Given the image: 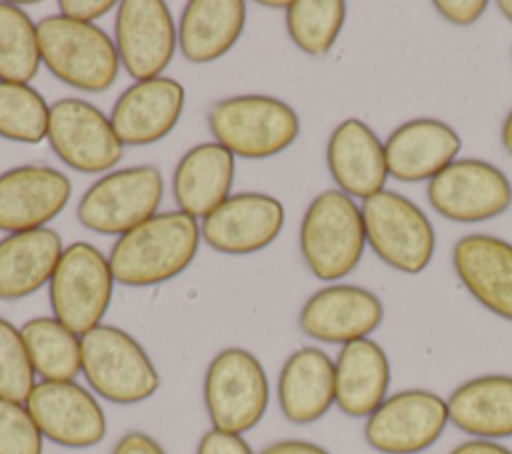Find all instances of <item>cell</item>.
<instances>
[{
  "instance_id": "cell-2",
  "label": "cell",
  "mask_w": 512,
  "mask_h": 454,
  "mask_svg": "<svg viewBox=\"0 0 512 454\" xmlns=\"http://www.w3.org/2000/svg\"><path fill=\"white\" fill-rule=\"evenodd\" d=\"M40 60L64 84L84 90H108L118 76L116 44L96 24H84L60 14L36 24Z\"/></svg>"
},
{
  "instance_id": "cell-34",
  "label": "cell",
  "mask_w": 512,
  "mask_h": 454,
  "mask_svg": "<svg viewBox=\"0 0 512 454\" xmlns=\"http://www.w3.org/2000/svg\"><path fill=\"white\" fill-rule=\"evenodd\" d=\"M196 454H254L242 434L210 428L198 442Z\"/></svg>"
},
{
  "instance_id": "cell-15",
  "label": "cell",
  "mask_w": 512,
  "mask_h": 454,
  "mask_svg": "<svg viewBox=\"0 0 512 454\" xmlns=\"http://www.w3.org/2000/svg\"><path fill=\"white\" fill-rule=\"evenodd\" d=\"M382 318L384 306L374 292L354 284H332L304 302L298 326L312 340L344 346L370 338Z\"/></svg>"
},
{
  "instance_id": "cell-20",
  "label": "cell",
  "mask_w": 512,
  "mask_h": 454,
  "mask_svg": "<svg viewBox=\"0 0 512 454\" xmlns=\"http://www.w3.org/2000/svg\"><path fill=\"white\" fill-rule=\"evenodd\" d=\"M326 162L340 192L350 198H370L384 190L388 164L384 144L358 118L342 120L328 138Z\"/></svg>"
},
{
  "instance_id": "cell-10",
  "label": "cell",
  "mask_w": 512,
  "mask_h": 454,
  "mask_svg": "<svg viewBox=\"0 0 512 454\" xmlns=\"http://www.w3.org/2000/svg\"><path fill=\"white\" fill-rule=\"evenodd\" d=\"M448 424L442 396L422 388L390 394L364 424V438L380 454H418L430 448Z\"/></svg>"
},
{
  "instance_id": "cell-33",
  "label": "cell",
  "mask_w": 512,
  "mask_h": 454,
  "mask_svg": "<svg viewBox=\"0 0 512 454\" xmlns=\"http://www.w3.org/2000/svg\"><path fill=\"white\" fill-rule=\"evenodd\" d=\"M44 436L26 404L0 398V454H42Z\"/></svg>"
},
{
  "instance_id": "cell-27",
  "label": "cell",
  "mask_w": 512,
  "mask_h": 454,
  "mask_svg": "<svg viewBox=\"0 0 512 454\" xmlns=\"http://www.w3.org/2000/svg\"><path fill=\"white\" fill-rule=\"evenodd\" d=\"M246 24L242 0H192L184 6L178 22V46L194 64L222 58L240 38Z\"/></svg>"
},
{
  "instance_id": "cell-8",
  "label": "cell",
  "mask_w": 512,
  "mask_h": 454,
  "mask_svg": "<svg viewBox=\"0 0 512 454\" xmlns=\"http://www.w3.org/2000/svg\"><path fill=\"white\" fill-rule=\"evenodd\" d=\"M366 242L374 254L404 274L422 272L436 246L428 216L406 196L380 190L362 202Z\"/></svg>"
},
{
  "instance_id": "cell-1",
  "label": "cell",
  "mask_w": 512,
  "mask_h": 454,
  "mask_svg": "<svg viewBox=\"0 0 512 454\" xmlns=\"http://www.w3.org/2000/svg\"><path fill=\"white\" fill-rule=\"evenodd\" d=\"M200 226L196 218L174 210L154 214L118 236L108 262L114 280L124 286H154L184 272L196 256Z\"/></svg>"
},
{
  "instance_id": "cell-4",
  "label": "cell",
  "mask_w": 512,
  "mask_h": 454,
  "mask_svg": "<svg viewBox=\"0 0 512 454\" xmlns=\"http://www.w3.org/2000/svg\"><path fill=\"white\" fill-rule=\"evenodd\" d=\"M82 374L88 386L112 404H138L156 394L160 374L126 330L100 324L80 336Z\"/></svg>"
},
{
  "instance_id": "cell-17",
  "label": "cell",
  "mask_w": 512,
  "mask_h": 454,
  "mask_svg": "<svg viewBox=\"0 0 512 454\" xmlns=\"http://www.w3.org/2000/svg\"><path fill=\"white\" fill-rule=\"evenodd\" d=\"M72 186L66 174L50 166H18L0 174V230L44 228L68 204Z\"/></svg>"
},
{
  "instance_id": "cell-21",
  "label": "cell",
  "mask_w": 512,
  "mask_h": 454,
  "mask_svg": "<svg viewBox=\"0 0 512 454\" xmlns=\"http://www.w3.org/2000/svg\"><path fill=\"white\" fill-rule=\"evenodd\" d=\"M460 136L442 120L416 118L400 124L384 144L388 174L400 182L432 180L456 160Z\"/></svg>"
},
{
  "instance_id": "cell-14",
  "label": "cell",
  "mask_w": 512,
  "mask_h": 454,
  "mask_svg": "<svg viewBox=\"0 0 512 454\" xmlns=\"http://www.w3.org/2000/svg\"><path fill=\"white\" fill-rule=\"evenodd\" d=\"M26 408L44 438L66 448H90L106 436V416L90 390L66 382H38Z\"/></svg>"
},
{
  "instance_id": "cell-19",
  "label": "cell",
  "mask_w": 512,
  "mask_h": 454,
  "mask_svg": "<svg viewBox=\"0 0 512 454\" xmlns=\"http://www.w3.org/2000/svg\"><path fill=\"white\" fill-rule=\"evenodd\" d=\"M464 288L492 314L512 322V244L490 234L462 236L452 250Z\"/></svg>"
},
{
  "instance_id": "cell-42",
  "label": "cell",
  "mask_w": 512,
  "mask_h": 454,
  "mask_svg": "<svg viewBox=\"0 0 512 454\" xmlns=\"http://www.w3.org/2000/svg\"><path fill=\"white\" fill-rule=\"evenodd\" d=\"M260 4L266 6V8H284V10H286L290 2H268V0H264V2H260Z\"/></svg>"
},
{
  "instance_id": "cell-28",
  "label": "cell",
  "mask_w": 512,
  "mask_h": 454,
  "mask_svg": "<svg viewBox=\"0 0 512 454\" xmlns=\"http://www.w3.org/2000/svg\"><path fill=\"white\" fill-rule=\"evenodd\" d=\"M24 338L34 374L44 382L74 380L82 372L80 336L68 330L54 316H36L22 324Z\"/></svg>"
},
{
  "instance_id": "cell-39",
  "label": "cell",
  "mask_w": 512,
  "mask_h": 454,
  "mask_svg": "<svg viewBox=\"0 0 512 454\" xmlns=\"http://www.w3.org/2000/svg\"><path fill=\"white\" fill-rule=\"evenodd\" d=\"M448 454H512L510 448L502 446L496 440H480V438H472L466 442H460L458 446H454Z\"/></svg>"
},
{
  "instance_id": "cell-30",
  "label": "cell",
  "mask_w": 512,
  "mask_h": 454,
  "mask_svg": "<svg viewBox=\"0 0 512 454\" xmlns=\"http://www.w3.org/2000/svg\"><path fill=\"white\" fill-rule=\"evenodd\" d=\"M346 4L340 0H296L286 8L292 42L310 56L326 54L344 24Z\"/></svg>"
},
{
  "instance_id": "cell-38",
  "label": "cell",
  "mask_w": 512,
  "mask_h": 454,
  "mask_svg": "<svg viewBox=\"0 0 512 454\" xmlns=\"http://www.w3.org/2000/svg\"><path fill=\"white\" fill-rule=\"evenodd\" d=\"M258 454H330V452L308 440H278L268 444Z\"/></svg>"
},
{
  "instance_id": "cell-40",
  "label": "cell",
  "mask_w": 512,
  "mask_h": 454,
  "mask_svg": "<svg viewBox=\"0 0 512 454\" xmlns=\"http://www.w3.org/2000/svg\"><path fill=\"white\" fill-rule=\"evenodd\" d=\"M500 138H502V144L504 148L512 154V110L508 112V116L504 118L502 122V132H500Z\"/></svg>"
},
{
  "instance_id": "cell-7",
  "label": "cell",
  "mask_w": 512,
  "mask_h": 454,
  "mask_svg": "<svg viewBox=\"0 0 512 454\" xmlns=\"http://www.w3.org/2000/svg\"><path fill=\"white\" fill-rule=\"evenodd\" d=\"M114 274L108 258L88 242L64 248L50 278L54 318L82 336L102 324L112 300Z\"/></svg>"
},
{
  "instance_id": "cell-11",
  "label": "cell",
  "mask_w": 512,
  "mask_h": 454,
  "mask_svg": "<svg viewBox=\"0 0 512 454\" xmlns=\"http://www.w3.org/2000/svg\"><path fill=\"white\" fill-rule=\"evenodd\" d=\"M46 140L66 166L84 174L114 168L124 146L110 118L80 98H62L50 106Z\"/></svg>"
},
{
  "instance_id": "cell-36",
  "label": "cell",
  "mask_w": 512,
  "mask_h": 454,
  "mask_svg": "<svg viewBox=\"0 0 512 454\" xmlns=\"http://www.w3.org/2000/svg\"><path fill=\"white\" fill-rule=\"evenodd\" d=\"M114 6L116 2L112 0H60L58 2L60 16L76 22H84V24H92L94 20L108 14Z\"/></svg>"
},
{
  "instance_id": "cell-13",
  "label": "cell",
  "mask_w": 512,
  "mask_h": 454,
  "mask_svg": "<svg viewBox=\"0 0 512 454\" xmlns=\"http://www.w3.org/2000/svg\"><path fill=\"white\" fill-rule=\"evenodd\" d=\"M178 28L170 8L160 0H124L118 4L114 44L130 78H158L172 62Z\"/></svg>"
},
{
  "instance_id": "cell-16",
  "label": "cell",
  "mask_w": 512,
  "mask_h": 454,
  "mask_svg": "<svg viewBox=\"0 0 512 454\" xmlns=\"http://www.w3.org/2000/svg\"><path fill=\"white\" fill-rule=\"evenodd\" d=\"M284 226V206L262 192H242L202 218L200 236L222 254H252L272 244Z\"/></svg>"
},
{
  "instance_id": "cell-18",
  "label": "cell",
  "mask_w": 512,
  "mask_h": 454,
  "mask_svg": "<svg viewBox=\"0 0 512 454\" xmlns=\"http://www.w3.org/2000/svg\"><path fill=\"white\" fill-rule=\"evenodd\" d=\"M184 100V88L174 78L138 80L114 102L112 128L122 144H154L172 132L184 110Z\"/></svg>"
},
{
  "instance_id": "cell-6",
  "label": "cell",
  "mask_w": 512,
  "mask_h": 454,
  "mask_svg": "<svg viewBox=\"0 0 512 454\" xmlns=\"http://www.w3.org/2000/svg\"><path fill=\"white\" fill-rule=\"evenodd\" d=\"M268 376L260 360L246 348L220 350L204 374V406L212 428L244 434L266 414Z\"/></svg>"
},
{
  "instance_id": "cell-29",
  "label": "cell",
  "mask_w": 512,
  "mask_h": 454,
  "mask_svg": "<svg viewBox=\"0 0 512 454\" xmlns=\"http://www.w3.org/2000/svg\"><path fill=\"white\" fill-rule=\"evenodd\" d=\"M40 62L36 24L16 4L0 2V80L28 84Z\"/></svg>"
},
{
  "instance_id": "cell-22",
  "label": "cell",
  "mask_w": 512,
  "mask_h": 454,
  "mask_svg": "<svg viewBox=\"0 0 512 454\" xmlns=\"http://www.w3.org/2000/svg\"><path fill=\"white\" fill-rule=\"evenodd\" d=\"M336 402L334 360L316 346L294 350L278 376V406L292 424L320 420Z\"/></svg>"
},
{
  "instance_id": "cell-5",
  "label": "cell",
  "mask_w": 512,
  "mask_h": 454,
  "mask_svg": "<svg viewBox=\"0 0 512 454\" xmlns=\"http://www.w3.org/2000/svg\"><path fill=\"white\" fill-rule=\"evenodd\" d=\"M208 128L228 152L256 160L286 150L300 134V118L274 96L240 94L212 104Z\"/></svg>"
},
{
  "instance_id": "cell-12",
  "label": "cell",
  "mask_w": 512,
  "mask_h": 454,
  "mask_svg": "<svg viewBox=\"0 0 512 454\" xmlns=\"http://www.w3.org/2000/svg\"><path fill=\"white\" fill-rule=\"evenodd\" d=\"M426 194L432 208L452 222H484L512 204L506 174L478 158L454 160L428 182Z\"/></svg>"
},
{
  "instance_id": "cell-31",
  "label": "cell",
  "mask_w": 512,
  "mask_h": 454,
  "mask_svg": "<svg viewBox=\"0 0 512 454\" xmlns=\"http://www.w3.org/2000/svg\"><path fill=\"white\" fill-rule=\"evenodd\" d=\"M50 106L38 90L24 82L0 80V136L36 144L46 138Z\"/></svg>"
},
{
  "instance_id": "cell-24",
  "label": "cell",
  "mask_w": 512,
  "mask_h": 454,
  "mask_svg": "<svg viewBox=\"0 0 512 454\" xmlns=\"http://www.w3.org/2000/svg\"><path fill=\"white\" fill-rule=\"evenodd\" d=\"M336 406L352 418H368L386 398L390 362L372 338L348 342L334 360Z\"/></svg>"
},
{
  "instance_id": "cell-26",
  "label": "cell",
  "mask_w": 512,
  "mask_h": 454,
  "mask_svg": "<svg viewBox=\"0 0 512 454\" xmlns=\"http://www.w3.org/2000/svg\"><path fill=\"white\" fill-rule=\"evenodd\" d=\"M64 252L52 228L14 232L0 240V300H20L50 282Z\"/></svg>"
},
{
  "instance_id": "cell-3",
  "label": "cell",
  "mask_w": 512,
  "mask_h": 454,
  "mask_svg": "<svg viewBox=\"0 0 512 454\" xmlns=\"http://www.w3.org/2000/svg\"><path fill=\"white\" fill-rule=\"evenodd\" d=\"M366 244L362 210L340 190L320 192L300 224V252L308 270L334 282L348 276L360 262Z\"/></svg>"
},
{
  "instance_id": "cell-9",
  "label": "cell",
  "mask_w": 512,
  "mask_h": 454,
  "mask_svg": "<svg viewBox=\"0 0 512 454\" xmlns=\"http://www.w3.org/2000/svg\"><path fill=\"white\" fill-rule=\"evenodd\" d=\"M162 194L164 178L156 166L112 170L82 194L76 216L92 232L122 236L156 214Z\"/></svg>"
},
{
  "instance_id": "cell-37",
  "label": "cell",
  "mask_w": 512,
  "mask_h": 454,
  "mask_svg": "<svg viewBox=\"0 0 512 454\" xmlns=\"http://www.w3.org/2000/svg\"><path fill=\"white\" fill-rule=\"evenodd\" d=\"M110 454H166L158 440L144 432H126L112 448Z\"/></svg>"
},
{
  "instance_id": "cell-25",
  "label": "cell",
  "mask_w": 512,
  "mask_h": 454,
  "mask_svg": "<svg viewBox=\"0 0 512 454\" xmlns=\"http://www.w3.org/2000/svg\"><path fill=\"white\" fill-rule=\"evenodd\" d=\"M448 422L480 438L512 436V376L484 374L456 386L446 400Z\"/></svg>"
},
{
  "instance_id": "cell-23",
  "label": "cell",
  "mask_w": 512,
  "mask_h": 454,
  "mask_svg": "<svg viewBox=\"0 0 512 454\" xmlns=\"http://www.w3.org/2000/svg\"><path fill=\"white\" fill-rule=\"evenodd\" d=\"M234 184V154L218 142L190 148L176 164L172 194L178 210L192 218H206L230 198Z\"/></svg>"
},
{
  "instance_id": "cell-32",
  "label": "cell",
  "mask_w": 512,
  "mask_h": 454,
  "mask_svg": "<svg viewBox=\"0 0 512 454\" xmlns=\"http://www.w3.org/2000/svg\"><path fill=\"white\" fill-rule=\"evenodd\" d=\"M34 378L20 328L0 318V398L24 404L36 386Z\"/></svg>"
},
{
  "instance_id": "cell-35",
  "label": "cell",
  "mask_w": 512,
  "mask_h": 454,
  "mask_svg": "<svg viewBox=\"0 0 512 454\" xmlns=\"http://www.w3.org/2000/svg\"><path fill=\"white\" fill-rule=\"evenodd\" d=\"M488 2L484 0H436L434 8L456 26L474 24L486 10Z\"/></svg>"
},
{
  "instance_id": "cell-41",
  "label": "cell",
  "mask_w": 512,
  "mask_h": 454,
  "mask_svg": "<svg viewBox=\"0 0 512 454\" xmlns=\"http://www.w3.org/2000/svg\"><path fill=\"white\" fill-rule=\"evenodd\" d=\"M498 8H500V12L512 22V0H502V2H498Z\"/></svg>"
}]
</instances>
